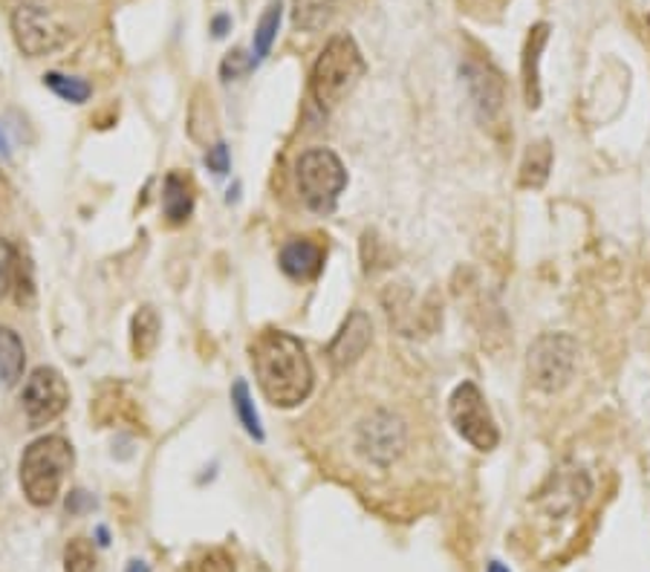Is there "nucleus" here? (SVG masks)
<instances>
[{"instance_id":"nucleus-14","label":"nucleus","mask_w":650,"mask_h":572,"mask_svg":"<svg viewBox=\"0 0 650 572\" xmlns=\"http://www.w3.org/2000/svg\"><path fill=\"white\" fill-rule=\"evenodd\" d=\"M463 75H466L468 90H471V99H475L480 116L491 119L504 111V81L497 79L491 70L468 61V64L463 67Z\"/></svg>"},{"instance_id":"nucleus-8","label":"nucleus","mask_w":650,"mask_h":572,"mask_svg":"<svg viewBox=\"0 0 650 572\" xmlns=\"http://www.w3.org/2000/svg\"><path fill=\"white\" fill-rule=\"evenodd\" d=\"M12 32L23 55L41 59L70 41V30L41 3H23L12 12Z\"/></svg>"},{"instance_id":"nucleus-2","label":"nucleus","mask_w":650,"mask_h":572,"mask_svg":"<svg viewBox=\"0 0 650 572\" xmlns=\"http://www.w3.org/2000/svg\"><path fill=\"white\" fill-rule=\"evenodd\" d=\"M73 462V446L64 437H59V433H50V437L30 442V446L23 448L21 466H18L23 498L38 509L52 507L59 500L64 477L70 474Z\"/></svg>"},{"instance_id":"nucleus-16","label":"nucleus","mask_w":650,"mask_h":572,"mask_svg":"<svg viewBox=\"0 0 650 572\" xmlns=\"http://www.w3.org/2000/svg\"><path fill=\"white\" fill-rule=\"evenodd\" d=\"M160 333H162V321L160 313L154 307H140L133 313L131 321V347L133 356L136 359H148V356H154V350L160 347Z\"/></svg>"},{"instance_id":"nucleus-5","label":"nucleus","mask_w":650,"mask_h":572,"mask_svg":"<svg viewBox=\"0 0 650 572\" xmlns=\"http://www.w3.org/2000/svg\"><path fill=\"white\" fill-rule=\"evenodd\" d=\"M578 361V341L570 333H544L527 356L529 381L541 394H558L570 385Z\"/></svg>"},{"instance_id":"nucleus-18","label":"nucleus","mask_w":650,"mask_h":572,"mask_svg":"<svg viewBox=\"0 0 650 572\" xmlns=\"http://www.w3.org/2000/svg\"><path fill=\"white\" fill-rule=\"evenodd\" d=\"M549 171H552V145L547 140L529 145L524 162H520V185L524 188H544Z\"/></svg>"},{"instance_id":"nucleus-28","label":"nucleus","mask_w":650,"mask_h":572,"mask_svg":"<svg viewBox=\"0 0 650 572\" xmlns=\"http://www.w3.org/2000/svg\"><path fill=\"white\" fill-rule=\"evenodd\" d=\"M228 27H232V21H228L226 16H217V18H214V23H212V30H214V35H217V38L226 35Z\"/></svg>"},{"instance_id":"nucleus-31","label":"nucleus","mask_w":650,"mask_h":572,"mask_svg":"<svg viewBox=\"0 0 650 572\" xmlns=\"http://www.w3.org/2000/svg\"><path fill=\"white\" fill-rule=\"evenodd\" d=\"M489 572H509V570H506V566L500 564V561H491V564H489Z\"/></svg>"},{"instance_id":"nucleus-20","label":"nucleus","mask_w":650,"mask_h":572,"mask_svg":"<svg viewBox=\"0 0 650 572\" xmlns=\"http://www.w3.org/2000/svg\"><path fill=\"white\" fill-rule=\"evenodd\" d=\"M232 408L241 419V426L246 428V433L252 440H264V426H261V417H257V408L252 402V394H248V385L243 379H237L232 385Z\"/></svg>"},{"instance_id":"nucleus-3","label":"nucleus","mask_w":650,"mask_h":572,"mask_svg":"<svg viewBox=\"0 0 650 572\" xmlns=\"http://www.w3.org/2000/svg\"><path fill=\"white\" fill-rule=\"evenodd\" d=\"M365 70L367 64L356 41L351 35H333L322 55L315 59L313 73H309V93L324 111H329L344 102V95L356 88Z\"/></svg>"},{"instance_id":"nucleus-12","label":"nucleus","mask_w":650,"mask_h":572,"mask_svg":"<svg viewBox=\"0 0 650 572\" xmlns=\"http://www.w3.org/2000/svg\"><path fill=\"white\" fill-rule=\"evenodd\" d=\"M278 264L284 275H290L293 280H315L324 269V249L309 237H295V241L284 243Z\"/></svg>"},{"instance_id":"nucleus-22","label":"nucleus","mask_w":650,"mask_h":572,"mask_svg":"<svg viewBox=\"0 0 650 572\" xmlns=\"http://www.w3.org/2000/svg\"><path fill=\"white\" fill-rule=\"evenodd\" d=\"M64 572H102L95 547L88 538H73L64 547Z\"/></svg>"},{"instance_id":"nucleus-4","label":"nucleus","mask_w":650,"mask_h":572,"mask_svg":"<svg viewBox=\"0 0 650 572\" xmlns=\"http://www.w3.org/2000/svg\"><path fill=\"white\" fill-rule=\"evenodd\" d=\"M295 183H298L301 200L307 203L309 212L333 214L338 206V197L347 188V171H344L336 151L309 147V151L298 156Z\"/></svg>"},{"instance_id":"nucleus-19","label":"nucleus","mask_w":650,"mask_h":572,"mask_svg":"<svg viewBox=\"0 0 650 572\" xmlns=\"http://www.w3.org/2000/svg\"><path fill=\"white\" fill-rule=\"evenodd\" d=\"M281 18H284V3H281V0H272L255 27V38H252V64H261V61L270 55L272 44H275V38H278Z\"/></svg>"},{"instance_id":"nucleus-25","label":"nucleus","mask_w":650,"mask_h":572,"mask_svg":"<svg viewBox=\"0 0 650 572\" xmlns=\"http://www.w3.org/2000/svg\"><path fill=\"white\" fill-rule=\"evenodd\" d=\"M228 165H232V160H228L226 142H217V145L205 151V168L212 171V174H228Z\"/></svg>"},{"instance_id":"nucleus-6","label":"nucleus","mask_w":650,"mask_h":572,"mask_svg":"<svg viewBox=\"0 0 650 572\" xmlns=\"http://www.w3.org/2000/svg\"><path fill=\"white\" fill-rule=\"evenodd\" d=\"M448 419H451L454 431L460 433L468 446H475L477 451H495L500 442V431L491 417L489 405L483 399V390L475 381H463L457 385L448 399Z\"/></svg>"},{"instance_id":"nucleus-30","label":"nucleus","mask_w":650,"mask_h":572,"mask_svg":"<svg viewBox=\"0 0 650 572\" xmlns=\"http://www.w3.org/2000/svg\"><path fill=\"white\" fill-rule=\"evenodd\" d=\"M0 154L9 156V140H7V133L0 131Z\"/></svg>"},{"instance_id":"nucleus-27","label":"nucleus","mask_w":650,"mask_h":572,"mask_svg":"<svg viewBox=\"0 0 650 572\" xmlns=\"http://www.w3.org/2000/svg\"><path fill=\"white\" fill-rule=\"evenodd\" d=\"M84 503H90V498L84 492H73L70 494V500H67V512H79Z\"/></svg>"},{"instance_id":"nucleus-13","label":"nucleus","mask_w":650,"mask_h":572,"mask_svg":"<svg viewBox=\"0 0 650 572\" xmlns=\"http://www.w3.org/2000/svg\"><path fill=\"white\" fill-rule=\"evenodd\" d=\"M549 41V23H535L529 30L527 47H524V99L527 108L538 111L541 108V52Z\"/></svg>"},{"instance_id":"nucleus-26","label":"nucleus","mask_w":650,"mask_h":572,"mask_svg":"<svg viewBox=\"0 0 650 572\" xmlns=\"http://www.w3.org/2000/svg\"><path fill=\"white\" fill-rule=\"evenodd\" d=\"M248 67H255V64H252V61L243 59V52L241 50L228 52V59L223 61V79H228V75H232V79H237V75H241V73H246Z\"/></svg>"},{"instance_id":"nucleus-23","label":"nucleus","mask_w":650,"mask_h":572,"mask_svg":"<svg viewBox=\"0 0 650 572\" xmlns=\"http://www.w3.org/2000/svg\"><path fill=\"white\" fill-rule=\"evenodd\" d=\"M329 18H333V0H295V23L301 30H322Z\"/></svg>"},{"instance_id":"nucleus-9","label":"nucleus","mask_w":650,"mask_h":572,"mask_svg":"<svg viewBox=\"0 0 650 572\" xmlns=\"http://www.w3.org/2000/svg\"><path fill=\"white\" fill-rule=\"evenodd\" d=\"M358 448L379 466H390L405 451V426L394 413L376 411L358 431Z\"/></svg>"},{"instance_id":"nucleus-24","label":"nucleus","mask_w":650,"mask_h":572,"mask_svg":"<svg viewBox=\"0 0 650 572\" xmlns=\"http://www.w3.org/2000/svg\"><path fill=\"white\" fill-rule=\"evenodd\" d=\"M189 572H234V561L228 552L212 550L205 552L203 558H197V561L189 566Z\"/></svg>"},{"instance_id":"nucleus-1","label":"nucleus","mask_w":650,"mask_h":572,"mask_svg":"<svg viewBox=\"0 0 650 572\" xmlns=\"http://www.w3.org/2000/svg\"><path fill=\"white\" fill-rule=\"evenodd\" d=\"M257 385L275 408H298L307 402L315 385V370L307 350L293 333L266 330L248 347Z\"/></svg>"},{"instance_id":"nucleus-10","label":"nucleus","mask_w":650,"mask_h":572,"mask_svg":"<svg viewBox=\"0 0 650 572\" xmlns=\"http://www.w3.org/2000/svg\"><path fill=\"white\" fill-rule=\"evenodd\" d=\"M0 298H9L18 307L35 304V280L30 264L9 241H0Z\"/></svg>"},{"instance_id":"nucleus-15","label":"nucleus","mask_w":650,"mask_h":572,"mask_svg":"<svg viewBox=\"0 0 650 572\" xmlns=\"http://www.w3.org/2000/svg\"><path fill=\"white\" fill-rule=\"evenodd\" d=\"M194 212V188H191V180L183 174L171 171L162 183V214L171 226H183L185 221Z\"/></svg>"},{"instance_id":"nucleus-21","label":"nucleus","mask_w":650,"mask_h":572,"mask_svg":"<svg viewBox=\"0 0 650 572\" xmlns=\"http://www.w3.org/2000/svg\"><path fill=\"white\" fill-rule=\"evenodd\" d=\"M44 84L52 90V93L59 95V99H64V102L70 104H84L90 99V93H93V88H90L84 79H79V75L47 73Z\"/></svg>"},{"instance_id":"nucleus-29","label":"nucleus","mask_w":650,"mask_h":572,"mask_svg":"<svg viewBox=\"0 0 650 572\" xmlns=\"http://www.w3.org/2000/svg\"><path fill=\"white\" fill-rule=\"evenodd\" d=\"M124 572H151V570H148V564H142V561H131Z\"/></svg>"},{"instance_id":"nucleus-7","label":"nucleus","mask_w":650,"mask_h":572,"mask_svg":"<svg viewBox=\"0 0 650 572\" xmlns=\"http://www.w3.org/2000/svg\"><path fill=\"white\" fill-rule=\"evenodd\" d=\"M21 405L30 428L50 426L70 405V385L55 367H35L23 381Z\"/></svg>"},{"instance_id":"nucleus-17","label":"nucleus","mask_w":650,"mask_h":572,"mask_svg":"<svg viewBox=\"0 0 650 572\" xmlns=\"http://www.w3.org/2000/svg\"><path fill=\"white\" fill-rule=\"evenodd\" d=\"M27 367V350L23 341L12 327H0V385L12 388L18 385Z\"/></svg>"},{"instance_id":"nucleus-11","label":"nucleus","mask_w":650,"mask_h":572,"mask_svg":"<svg viewBox=\"0 0 650 572\" xmlns=\"http://www.w3.org/2000/svg\"><path fill=\"white\" fill-rule=\"evenodd\" d=\"M370 318L362 309H353L347 321L342 324V330L336 333L333 345H329V359L336 367H351L365 356L367 345H370Z\"/></svg>"}]
</instances>
